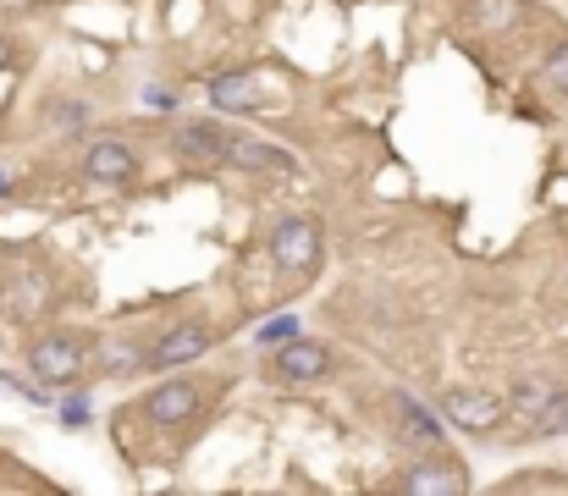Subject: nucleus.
<instances>
[{"label": "nucleus", "mask_w": 568, "mask_h": 496, "mask_svg": "<svg viewBox=\"0 0 568 496\" xmlns=\"http://www.w3.org/2000/svg\"><path fill=\"white\" fill-rule=\"evenodd\" d=\"M84 420H89V402H84V397L66 402V425H84Z\"/></svg>", "instance_id": "20"}, {"label": "nucleus", "mask_w": 568, "mask_h": 496, "mask_svg": "<svg viewBox=\"0 0 568 496\" xmlns=\"http://www.w3.org/2000/svg\"><path fill=\"white\" fill-rule=\"evenodd\" d=\"M403 491L409 496H458V491H469V469L458 458H431L403 474Z\"/></svg>", "instance_id": "5"}, {"label": "nucleus", "mask_w": 568, "mask_h": 496, "mask_svg": "<svg viewBox=\"0 0 568 496\" xmlns=\"http://www.w3.org/2000/svg\"><path fill=\"white\" fill-rule=\"evenodd\" d=\"M205 348H210V331H205V325H172L166 337H160V343L149 348V364L177 370V364H194Z\"/></svg>", "instance_id": "9"}, {"label": "nucleus", "mask_w": 568, "mask_h": 496, "mask_svg": "<svg viewBox=\"0 0 568 496\" xmlns=\"http://www.w3.org/2000/svg\"><path fill=\"white\" fill-rule=\"evenodd\" d=\"M535 431H541V436H563V431H568V397H557V402L546 408V420H541Z\"/></svg>", "instance_id": "19"}, {"label": "nucleus", "mask_w": 568, "mask_h": 496, "mask_svg": "<svg viewBox=\"0 0 568 496\" xmlns=\"http://www.w3.org/2000/svg\"><path fill=\"white\" fill-rule=\"evenodd\" d=\"M293 337H298V320H293V314H276V320H266V325H260V343H266V348L293 343Z\"/></svg>", "instance_id": "17"}, {"label": "nucleus", "mask_w": 568, "mask_h": 496, "mask_svg": "<svg viewBox=\"0 0 568 496\" xmlns=\"http://www.w3.org/2000/svg\"><path fill=\"white\" fill-rule=\"evenodd\" d=\"M89 122V100H50V127L72 133V127H84Z\"/></svg>", "instance_id": "15"}, {"label": "nucleus", "mask_w": 568, "mask_h": 496, "mask_svg": "<svg viewBox=\"0 0 568 496\" xmlns=\"http://www.w3.org/2000/svg\"><path fill=\"white\" fill-rule=\"evenodd\" d=\"M28 370L39 375V386H66L77 370H84V348L72 337H61V331H50V337H39L28 348Z\"/></svg>", "instance_id": "3"}, {"label": "nucleus", "mask_w": 568, "mask_h": 496, "mask_svg": "<svg viewBox=\"0 0 568 496\" xmlns=\"http://www.w3.org/2000/svg\"><path fill=\"white\" fill-rule=\"evenodd\" d=\"M326 370H332V354L320 348V343H304V337L282 343V348H276V359H271V375H276V381H287V386L320 381Z\"/></svg>", "instance_id": "4"}, {"label": "nucleus", "mask_w": 568, "mask_h": 496, "mask_svg": "<svg viewBox=\"0 0 568 496\" xmlns=\"http://www.w3.org/2000/svg\"><path fill=\"white\" fill-rule=\"evenodd\" d=\"M7 66H12V45H7V39H0V72H7Z\"/></svg>", "instance_id": "22"}, {"label": "nucleus", "mask_w": 568, "mask_h": 496, "mask_svg": "<svg viewBox=\"0 0 568 496\" xmlns=\"http://www.w3.org/2000/svg\"><path fill=\"white\" fill-rule=\"evenodd\" d=\"M442 413H447L458 431H469V436H492V431L508 420V397L474 392V386H453V392L442 397Z\"/></svg>", "instance_id": "1"}, {"label": "nucleus", "mask_w": 568, "mask_h": 496, "mask_svg": "<svg viewBox=\"0 0 568 496\" xmlns=\"http://www.w3.org/2000/svg\"><path fill=\"white\" fill-rule=\"evenodd\" d=\"M255 77L249 72H226V77H215L210 83V106L215 111H255Z\"/></svg>", "instance_id": "13"}, {"label": "nucleus", "mask_w": 568, "mask_h": 496, "mask_svg": "<svg viewBox=\"0 0 568 496\" xmlns=\"http://www.w3.org/2000/svg\"><path fill=\"white\" fill-rule=\"evenodd\" d=\"M519 17H524V0H469L474 28H514Z\"/></svg>", "instance_id": "14"}, {"label": "nucleus", "mask_w": 568, "mask_h": 496, "mask_svg": "<svg viewBox=\"0 0 568 496\" xmlns=\"http://www.w3.org/2000/svg\"><path fill=\"white\" fill-rule=\"evenodd\" d=\"M271 260H276V271H309L320 260V226L309 215L276 221V232H271Z\"/></svg>", "instance_id": "2"}, {"label": "nucleus", "mask_w": 568, "mask_h": 496, "mask_svg": "<svg viewBox=\"0 0 568 496\" xmlns=\"http://www.w3.org/2000/svg\"><path fill=\"white\" fill-rule=\"evenodd\" d=\"M503 491H514V496H524V491H557V496H568V474H514Z\"/></svg>", "instance_id": "16"}, {"label": "nucleus", "mask_w": 568, "mask_h": 496, "mask_svg": "<svg viewBox=\"0 0 568 496\" xmlns=\"http://www.w3.org/2000/svg\"><path fill=\"white\" fill-rule=\"evenodd\" d=\"M546 83H552L557 95H568V45L552 50V61H546Z\"/></svg>", "instance_id": "18"}, {"label": "nucleus", "mask_w": 568, "mask_h": 496, "mask_svg": "<svg viewBox=\"0 0 568 496\" xmlns=\"http://www.w3.org/2000/svg\"><path fill=\"white\" fill-rule=\"evenodd\" d=\"M397 420H403V431H409L415 442H425V447H442V436H447V425L436 420L420 397H397Z\"/></svg>", "instance_id": "12"}, {"label": "nucleus", "mask_w": 568, "mask_h": 496, "mask_svg": "<svg viewBox=\"0 0 568 496\" xmlns=\"http://www.w3.org/2000/svg\"><path fill=\"white\" fill-rule=\"evenodd\" d=\"M232 165H243V172H287V149H276V144H260V138H237L232 133V154H226Z\"/></svg>", "instance_id": "11"}, {"label": "nucleus", "mask_w": 568, "mask_h": 496, "mask_svg": "<svg viewBox=\"0 0 568 496\" xmlns=\"http://www.w3.org/2000/svg\"><path fill=\"white\" fill-rule=\"evenodd\" d=\"M172 154L177 160H226L232 154V138L215 127V122H188V127H177L172 133Z\"/></svg>", "instance_id": "8"}, {"label": "nucleus", "mask_w": 568, "mask_h": 496, "mask_svg": "<svg viewBox=\"0 0 568 496\" xmlns=\"http://www.w3.org/2000/svg\"><path fill=\"white\" fill-rule=\"evenodd\" d=\"M84 172H89V183H127L138 172V154L122 138H95L84 149Z\"/></svg>", "instance_id": "6"}, {"label": "nucleus", "mask_w": 568, "mask_h": 496, "mask_svg": "<svg viewBox=\"0 0 568 496\" xmlns=\"http://www.w3.org/2000/svg\"><path fill=\"white\" fill-rule=\"evenodd\" d=\"M557 402V386L546 381V375H524L519 386H514V397H508V413H514V420H546V408Z\"/></svg>", "instance_id": "10"}, {"label": "nucleus", "mask_w": 568, "mask_h": 496, "mask_svg": "<svg viewBox=\"0 0 568 496\" xmlns=\"http://www.w3.org/2000/svg\"><path fill=\"white\" fill-rule=\"evenodd\" d=\"M0 199H7V177H0Z\"/></svg>", "instance_id": "23"}, {"label": "nucleus", "mask_w": 568, "mask_h": 496, "mask_svg": "<svg viewBox=\"0 0 568 496\" xmlns=\"http://www.w3.org/2000/svg\"><path fill=\"white\" fill-rule=\"evenodd\" d=\"M144 413L155 425H188L194 413H199V386L194 381H166V386H155Z\"/></svg>", "instance_id": "7"}, {"label": "nucleus", "mask_w": 568, "mask_h": 496, "mask_svg": "<svg viewBox=\"0 0 568 496\" xmlns=\"http://www.w3.org/2000/svg\"><path fill=\"white\" fill-rule=\"evenodd\" d=\"M39 0H0V12H12V17H23V12H34Z\"/></svg>", "instance_id": "21"}]
</instances>
